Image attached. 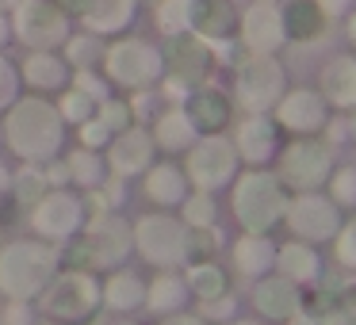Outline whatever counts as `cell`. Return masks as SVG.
Listing matches in <instances>:
<instances>
[{"mask_svg": "<svg viewBox=\"0 0 356 325\" xmlns=\"http://www.w3.org/2000/svg\"><path fill=\"white\" fill-rule=\"evenodd\" d=\"M0 134H4L8 153H16L24 165H47L65 153L70 123L47 96H19L12 108H4Z\"/></svg>", "mask_w": 356, "mask_h": 325, "instance_id": "1", "label": "cell"}, {"mask_svg": "<svg viewBox=\"0 0 356 325\" xmlns=\"http://www.w3.org/2000/svg\"><path fill=\"white\" fill-rule=\"evenodd\" d=\"M58 253H62V268H85L96 276H108L134 256V230L119 210H108V215L88 218L85 230L73 241H65Z\"/></svg>", "mask_w": 356, "mask_h": 325, "instance_id": "2", "label": "cell"}, {"mask_svg": "<svg viewBox=\"0 0 356 325\" xmlns=\"http://www.w3.org/2000/svg\"><path fill=\"white\" fill-rule=\"evenodd\" d=\"M58 268H62V253L42 238H16L0 245V299L39 302Z\"/></svg>", "mask_w": 356, "mask_h": 325, "instance_id": "3", "label": "cell"}, {"mask_svg": "<svg viewBox=\"0 0 356 325\" xmlns=\"http://www.w3.org/2000/svg\"><path fill=\"white\" fill-rule=\"evenodd\" d=\"M287 203L291 192L276 176V169H245L230 184V210L245 233H272L284 226Z\"/></svg>", "mask_w": 356, "mask_h": 325, "instance_id": "4", "label": "cell"}, {"mask_svg": "<svg viewBox=\"0 0 356 325\" xmlns=\"http://www.w3.org/2000/svg\"><path fill=\"white\" fill-rule=\"evenodd\" d=\"M35 306L58 325H96V317L104 314L100 276L85 268H58V276L50 279Z\"/></svg>", "mask_w": 356, "mask_h": 325, "instance_id": "5", "label": "cell"}, {"mask_svg": "<svg viewBox=\"0 0 356 325\" xmlns=\"http://www.w3.org/2000/svg\"><path fill=\"white\" fill-rule=\"evenodd\" d=\"M131 230H134V253L154 272L184 268L192 260V230L184 226V218L177 210H149L138 222H131Z\"/></svg>", "mask_w": 356, "mask_h": 325, "instance_id": "6", "label": "cell"}, {"mask_svg": "<svg viewBox=\"0 0 356 325\" xmlns=\"http://www.w3.org/2000/svg\"><path fill=\"white\" fill-rule=\"evenodd\" d=\"M85 222H88V207H85V192H77V188H50V192L27 210L31 238H42L58 249L77 238V233L85 230Z\"/></svg>", "mask_w": 356, "mask_h": 325, "instance_id": "7", "label": "cell"}, {"mask_svg": "<svg viewBox=\"0 0 356 325\" xmlns=\"http://www.w3.org/2000/svg\"><path fill=\"white\" fill-rule=\"evenodd\" d=\"M276 176L284 180L287 192H322L325 180L333 172V149L330 142L314 138H291L287 146H280L276 153Z\"/></svg>", "mask_w": 356, "mask_h": 325, "instance_id": "8", "label": "cell"}, {"mask_svg": "<svg viewBox=\"0 0 356 325\" xmlns=\"http://www.w3.org/2000/svg\"><path fill=\"white\" fill-rule=\"evenodd\" d=\"M184 172L192 180V188L200 192H222L238 180L241 172V157L234 149V142L226 134H200L195 146L184 153Z\"/></svg>", "mask_w": 356, "mask_h": 325, "instance_id": "9", "label": "cell"}, {"mask_svg": "<svg viewBox=\"0 0 356 325\" xmlns=\"http://www.w3.org/2000/svg\"><path fill=\"white\" fill-rule=\"evenodd\" d=\"M234 92L245 115H268L287 92L284 65L272 54H249L238 62V77H234Z\"/></svg>", "mask_w": 356, "mask_h": 325, "instance_id": "10", "label": "cell"}, {"mask_svg": "<svg viewBox=\"0 0 356 325\" xmlns=\"http://www.w3.org/2000/svg\"><path fill=\"white\" fill-rule=\"evenodd\" d=\"M104 73L111 85L127 88V92H142V88H154V81L165 73V58L161 50H154L142 39H123L104 50Z\"/></svg>", "mask_w": 356, "mask_h": 325, "instance_id": "11", "label": "cell"}, {"mask_svg": "<svg viewBox=\"0 0 356 325\" xmlns=\"http://www.w3.org/2000/svg\"><path fill=\"white\" fill-rule=\"evenodd\" d=\"M341 222H345V210L325 192H295L284 215V226L291 230V238L310 241V245H330L337 238Z\"/></svg>", "mask_w": 356, "mask_h": 325, "instance_id": "12", "label": "cell"}, {"mask_svg": "<svg viewBox=\"0 0 356 325\" xmlns=\"http://www.w3.org/2000/svg\"><path fill=\"white\" fill-rule=\"evenodd\" d=\"M249 306H253V314L264 317V322L287 325L295 314H302V306H307V287H299L295 279L280 276V272H268V276L253 279Z\"/></svg>", "mask_w": 356, "mask_h": 325, "instance_id": "13", "label": "cell"}, {"mask_svg": "<svg viewBox=\"0 0 356 325\" xmlns=\"http://www.w3.org/2000/svg\"><path fill=\"white\" fill-rule=\"evenodd\" d=\"M16 35L31 50H54L70 39V19L54 0H24L16 8Z\"/></svg>", "mask_w": 356, "mask_h": 325, "instance_id": "14", "label": "cell"}, {"mask_svg": "<svg viewBox=\"0 0 356 325\" xmlns=\"http://www.w3.org/2000/svg\"><path fill=\"white\" fill-rule=\"evenodd\" d=\"M330 103H325L322 92H314V88H287L284 100L276 103V123L280 131H287L291 138H314V134L325 131V123H330Z\"/></svg>", "mask_w": 356, "mask_h": 325, "instance_id": "15", "label": "cell"}, {"mask_svg": "<svg viewBox=\"0 0 356 325\" xmlns=\"http://www.w3.org/2000/svg\"><path fill=\"white\" fill-rule=\"evenodd\" d=\"M234 149H238L245 169H268L284 146V131L272 115H245L234 126Z\"/></svg>", "mask_w": 356, "mask_h": 325, "instance_id": "16", "label": "cell"}, {"mask_svg": "<svg viewBox=\"0 0 356 325\" xmlns=\"http://www.w3.org/2000/svg\"><path fill=\"white\" fill-rule=\"evenodd\" d=\"M154 134L146 131L142 123L127 126V131H119L115 138L108 142V149H104V161H108V172L119 180H134L142 176V172L154 165Z\"/></svg>", "mask_w": 356, "mask_h": 325, "instance_id": "17", "label": "cell"}, {"mask_svg": "<svg viewBox=\"0 0 356 325\" xmlns=\"http://www.w3.org/2000/svg\"><path fill=\"white\" fill-rule=\"evenodd\" d=\"M161 58H165V73L184 81L188 88H200L211 73V62H215V58H211V42H203L200 35H192V31L169 35Z\"/></svg>", "mask_w": 356, "mask_h": 325, "instance_id": "18", "label": "cell"}, {"mask_svg": "<svg viewBox=\"0 0 356 325\" xmlns=\"http://www.w3.org/2000/svg\"><path fill=\"white\" fill-rule=\"evenodd\" d=\"M238 42L249 50V54H276L287 42L284 35V19H280V8L261 0L245 12V19L238 24Z\"/></svg>", "mask_w": 356, "mask_h": 325, "instance_id": "19", "label": "cell"}, {"mask_svg": "<svg viewBox=\"0 0 356 325\" xmlns=\"http://www.w3.org/2000/svg\"><path fill=\"white\" fill-rule=\"evenodd\" d=\"M188 306H192V291H188L180 268H161L146 279V306H142V314L149 322H161V317L180 314Z\"/></svg>", "mask_w": 356, "mask_h": 325, "instance_id": "20", "label": "cell"}, {"mask_svg": "<svg viewBox=\"0 0 356 325\" xmlns=\"http://www.w3.org/2000/svg\"><path fill=\"white\" fill-rule=\"evenodd\" d=\"M238 8L230 0H188V31L203 42H226L238 39Z\"/></svg>", "mask_w": 356, "mask_h": 325, "instance_id": "21", "label": "cell"}, {"mask_svg": "<svg viewBox=\"0 0 356 325\" xmlns=\"http://www.w3.org/2000/svg\"><path fill=\"white\" fill-rule=\"evenodd\" d=\"M188 192H192V180H188L184 165H177V161H154L142 172V195L157 210H177Z\"/></svg>", "mask_w": 356, "mask_h": 325, "instance_id": "22", "label": "cell"}, {"mask_svg": "<svg viewBox=\"0 0 356 325\" xmlns=\"http://www.w3.org/2000/svg\"><path fill=\"white\" fill-rule=\"evenodd\" d=\"M276 238L272 233H245L241 230L238 241H230V264H234V276L241 279H261L268 272H276Z\"/></svg>", "mask_w": 356, "mask_h": 325, "instance_id": "23", "label": "cell"}, {"mask_svg": "<svg viewBox=\"0 0 356 325\" xmlns=\"http://www.w3.org/2000/svg\"><path fill=\"white\" fill-rule=\"evenodd\" d=\"M19 81L31 88L35 96H54L62 88H70L73 81V65L62 54H50V50H31L19 65Z\"/></svg>", "mask_w": 356, "mask_h": 325, "instance_id": "24", "label": "cell"}, {"mask_svg": "<svg viewBox=\"0 0 356 325\" xmlns=\"http://www.w3.org/2000/svg\"><path fill=\"white\" fill-rule=\"evenodd\" d=\"M184 111H188V119L195 123V131H200V134H222L226 126L234 123L230 96L218 92V88H211V85L192 88L188 100H184Z\"/></svg>", "mask_w": 356, "mask_h": 325, "instance_id": "25", "label": "cell"}, {"mask_svg": "<svg viewBox=\"0 0 356 325\" xmlns=\"http://www.w3.org/2000/svg\"><path fill=\"white\" fill-rule=\"evenodd\" d=\"M100 294H104V310L108 314H142V306H146V276H138V272H131L123 264V268L108 272V276H100Z\"/></svg>", "mask_w": 356, "mask_h": 325, "instance_id": "26", "label": "cell"}, {"mask_svg": "<svg viewBox=\"0 0 356 325\" xmlns=\"http://www.w3.org/2000/svg\"><path fill=\"white\" fill-rule=\"evenodd\" d=\"M276 272L287 279H295L299 287H314L318 279L325 276V260H322V253H318V245L291 238L276 249Z\"/></svg>", "mask_w": 356, "mask_h": 325, "instance_id": "27", "label": "cell"}, {"mask_svg": "<svg viewBox=\"0 0 356 325\" xmlns=\"http://www.w3.org/2000/svg\"><path fill=\"white\" fill-rule=\"evenodd\" d=\"M149 134H154V146L161 149V153H169V157L188 153V149L195 146V138H200V131H195V123L188 119L184 103L161 111V115L154 119V126H149Z\"/></svg>", "mask_w": 356, "mask_h": 325, "instance_id": "28", "label": "cell"}, {"mask_svg": "<svg viewBox=\"0 0 356 325\" xmlns=\"http://www.w3.org/2000/svg\"><path fill=\"white\" fill-rule=\"evenodd\" d=\"M318 92L325 96L330 108L356 111V58H348V54L330 58V65L318 77Z\"/></svg>", "mask_w": 356, "mask_h": 325, "instance_id": "29", "label": "cell"}, {"mask_svg": "<svg viewBox=\"0 0 356 325\" xmlns=\"http://www.w3.org/2000/svg\"><path fill=\"white\" fill-rule=\"evenodd\" d=\"M280 19H284V35L295 42H314L325 35V12L318 0H287L280 8Z\"/></svg>", "mask_w": 356, "mask_h": 325, "instance_id": "30", "label": "cell"}, {"mask_svg": "<svg viewBox=\"0 0 356 325\" xmlns=\"http://www.w3.org/2000/svg\"><path fill=\"white\" fill-rule=\"evenodd\" d=\"M180 272H184V283H188V291H192V302H207V299H218V294H230V287H234L230 272H226L215 256H211V260H192Z\"/></svg>", "mask_w": 356, "mask_h": 325, "instance_id": "31", "label": "cell"}, {"mask_svg": "<svg viewBox=\"0 0 356 325\" xmlns=\"http://www.w3.org/2000/svg\"><path fill=\"white\" fill-rule=\"evenodd\" d=\"M62 165H65V176H70V188H77V192H92V188H100L111 176L100 149L77 146L70 153H62Z\"/></svg>", "mask_w": 356, "mask_h": 325, "instance_id": "32", "label": "cell"}, {"mask_svg": "<svg viewBox=\"0 0 356 325\" xmlns=\"http://www.w3.org/2000/svg\"><path fill=\"white\" fill-rule=\"evenodd\" d=\"M134 16V0H92L85 12L88 35H115L131 24Z\"/></svg>", "mask_w": 356, "mask_h": 325, "instance_id": "33", "label": "cell"}, {"mask_svg": "<svg viewBox=\"0 0 356 325\" xmlns=\"http://www.w3.org/2000/svg\"><path fill=\"white\" fill-rule=\"evenodd\" d=\"M8 192H12V199L24 207V215H27V210H31L35 203L50 192L47 169H42V165H24L19 172H12V188H8Z\"/></svg>", "mask_w": 356, "mask_h": 325, "instance_id": "34", "label": "cell"}, {"mask_svg": "<svg viewBox=\"0 0 356 325\" xmlns=\"http://www.w3.org/2000/svg\"><path fill=\"white\" fill-rule=\"evenodd\" d=\"M177 215L184 218L188 230L215 226V222H218V195H215V192H200V188H192V192L184 195V203L177 207Z\"/></svg>", "mask_w": 356, "mask_h": 325, "instance_id": "35", "label": "cell"}, {"mask_svg": "<svg viewBox=\"0 0 356 325\" xmlns=\"http://www.w3.org/2000/svg\"><path fill=\"white\" fill-rule=\"evenodd\" d=\"M322 192L330 195L345 215H353L356 210V165H333V172H330Z\"/></svg>", "mask_w": 356, "mask_h": 325, "instance_id": "36", "label": "cell"}, {"mask_svg": "<svg viewBox=\"0 0 356 325\" xmlns=\"http://www.w3.org/2000/svg\"><path fill=\"white\" fill-rule=\"evenodd\" d=\"M96 108H100V100H92L88 92H81V88H73V85L58 92V111H62V119L73 123V126H81L85 119H92Z\"/></svg>", "mask_w": 356, "mask_h": 325, "instance_id": "37", "label": "cell"}, {"mask_svg": "<svg viewBox=\"0 0 356 325\" xmlns=\"http://www.w3.org/2000/svg\"><path fill=\"white\" fill-rule=\"evenodd\" d=\"M96 119H100L111 134H119V131H127V126H134V108L123 96H108V100H100V108H96Z\"/></svg>", "mask_w": 356, "mask_h": 325, "instance_id": "38", "label": "cell"}, {"mask_svg": "<svg viewBox=\"0 0 356 325\" xmlns=\"http://www.w3.org/2000/svg\"><path fill=\"white\" fill-rule=\"evenodd\" d=\"M330 245H333V256H337L341 268L356 272V210H353V215H345V222H341L337 238H333Z\"/></svg>", "mask_w": 356, "mask_h": 325, "instance_id": "39", "label": "cell"}, {"mask_svg": "<svg viewBox=\"0 0 356 325\" xmlns=\"http://www.w3.org/2000/svg\"><path fill=\"white\" fill-rule=\"evenodd\" d=\"M62 58L73 69H88L92 62H104V50H100V42H96V35H81V39H65Z\"/></svg>", "mask_w": 356, "mask_h": 325, "instance_id": "40", "label": "cell"}, {"mask_svg": "<svg viewBox=\"0 0 356 325\" xmlns=\"http://www.w3.org/2000/svg\"><path fill=\"white\" fill-rule=\"evenodd\" d=\"M192 310H200L203 317H207L211 325H226L230 317H238V299L230 294H218V299H207V302H195Z\"/></svg>", "mask_w": 356, "mask_h": 325, "instance_id": "41", "label": "cell"}, {"mask_svg": "<svg viewBox=\"0 0 356 325\" xmlns=\"http://www.w3.org/2000/svg\"><path fill=\"white\" fill-rule=\"evenodd\" d=\"M333 322L337 325H356V279L348 283H337V294H333Z\"/></svg>", "mask_w": 356, "mask_h": 325, "instance_id": "42", "label": "cell"}, {"mask_svg": "<svg viewBox=\"0 0 356 325\" xmlns=\"http://www.w3.org/2000/svg\"><path fill=\"white\" fill-rule=\"evenodd\" d=\"M157 24H161L165 35L188 31V0H161V8H157Z\"/></svg>", "mask_w": 356, "mask_h": 325, "instance_id": "43", "label": "cell"}, {"mask_svg": "<svg viewBox=\"0 0 356 325\" xmlns=\"http://www.w3.org/2000/svg\"><path fill=\"white\" fill-rule=\"evenodd\" d=\"M111 138H115V134H111V131H108V126H104L96 115H92V119H85V123L77 126V142H81L85 149H100V153H104Z\"/></svg>", "mask_w": 356, "mask_h": 325, "instance_id": "44", "label": "cell"}, {"mask_svg": "<svg viewBox=\"0 0 356 325\" xmlns=\"http://www.w3.org/2000/svg\"><path fill=\"white\" fill-rule=\"evenodd\" d=\"M16 100H19V69L8 58H0V111L12 108Z\"/></svg>", "mask_w": 356, "mask_h": 325, "instance_id": "45", "label": "cell"}, {"mask_svg": "<svg viewBox=\"0 0 356 325\" xmlns=\"http://www.w3.org/2000/svg\"><path fill=\"white\" fill-rule=\"evenodd\" d=\"M35 317H39V306H35V302L4 299V310H0V325H35Z\"/></svg>", "mask_w": 356, "mask_h": 325, "instance_id": "46", "label": "cell"}, {"mask_svg": "<svg viewBox=\"0 0 356 325\" xmlns=\"http://www.w3.org/2000/svg\"><path fill=\"white\" fill-rule=\"evenodd\" d=\"M154 325H211L207 317L200 314V310H180V314H169V317H161V322H154Z\"/></svg>", "mask_w": 356, "mask_h": 325, "instance_id": "47", "label": "cell"}, {"mask_svg": "<svg viewBox=\"0 0 356 325\" xmlns=\"http://www.w3.org/2000/svg\"><path fill=\"white\" fill-rule=\"evenodd\" d=\"M287 325H337V322H333V314H307V310H302V314H295Z\"/></svg>", "mask_w": 356, "mask_h": 325, "instance_id": "48", "label": "cell"}, {"mask_svg": "<svg viewBox=\"0 0 356 325\" xmlns=\"http://www.w3.org/2000/svg\"><path fill=\"white\" fill-rule=\"evenodd\" d=\"M58 8L62 12H77V16H85L88 12V4H92V0H54Z\"/></svg>", "mask_w": 356, "mask_h": 325, "instance_id": "49", "label": "cell"}, {"mask_svg": "<svg viewBox=\"0 0 356 325\" xmlns=\"http://www.w3.org/2000/svg\"><path fill=\"white\" fill-rule=\"evenodd\" d=\"M111 325H154V322H149V317H142V314H119Z\"/></svg>", "mask_w": 356, "mask_h": 325, "instance_id": "50", "label": "cell"}, {"mask_svg": "<svg viewBox=\"0 0 356 325\" xmlns=\"http://www.w3.org/2000/svg\"><path fill=\"white\" fill-rule=\"evenodd\" d=\"M318 4H322L325 16H337V12H345V0H318Z\"/></svg>", "mask_w": 356, "mask_h": 325, "instance_id": "51", "label": "cell"}, {"mask_svg": "<svg viewBox=\"0 0 356 325\" xmlns=\"http://www.w3.org/2000/svg\"><path fill=\"white\" fill-rule=\"evenodd\" d=\"M226 325H272V322H264V317H257V314H253V317H241V314H238V317H230Z\"/></svg>", "mask_w": 356, "mask_h": 325, "instance_id": "52", "label": "cell"}, {"mask_svg": "<svg viewBox=\"0 0 356 325\" xmlns=\"http://www.w3.org/2000/svg\"><path fill=\"white\" fill-rule=\"evenodd\" d=\"M8 188H12V169L0 161V192H8Z\"/></svg>", "mask_w": 356, "mask_h": 325, "instance_id": "53", "label": "cell"}, {"mask_svg": "<svg viewBox=\"0 0 356 325\" xmlns=\"http://www.w3.org/2000/svg\"><path fill=\"white\" fill-rule=\"evenodd\" d=\"M345 134H348V142H353V146H356V111H353V119H348V123H345Z\"/></svg>", "mask_w": 356, "mask_h": 325, "instance_id": "54", "label": "cell"}, {"mask_svg": "<svg viewBox=\"0 0 356 325\" xmlns=\"http://www.w3.org/2000/svg\"><path fill=\"white\" fill-rule=\"evenodd\" d=\"M8 42V24H4V16H0V47Z\"/></svg>", "mask_w": 356, "mask_h": 325, "instance_id": "55", "label": "cell"}, {"mask_svg": "<svg viewBox=\"0 0 356 325\" xmlns=\"http://www.w3.org/2000/svg\"><path fill=\"white\" fill-rule=\"evenodd\" d=\"M348 39L356 42V12H353V19H348Z\"/></svg>", "mask_w": 356, "mask_h": 325, "instance_id": "56", "label": "cell"}, {"mask_svg": "<svg viewBox=\"0 0 356 325\" xmlns=\"http://www.w3.org/2000/svg\"><path fill=\"white\" fill-rule=\"evenodd\" d=\"M35 325H58V322H50V317H42V314H39V317H35Z\"/></svg>", "mask_w": 356, "mask_h": 325, "instance_id": "57", "label": "cell"}, {"mask_svg": "<svg viewBox=\"0 0 356 325\" xmlns=\"http://www.w3.org/2000/svg\"><path fill=\"white\" fill-rule=\"evenodd\" d=\"M0 142H4V134H0Z\"/></svg>", "mask_w": 356, "mask_h": 325, "instance_id": "58", "label": "cell"}]
</instances>
